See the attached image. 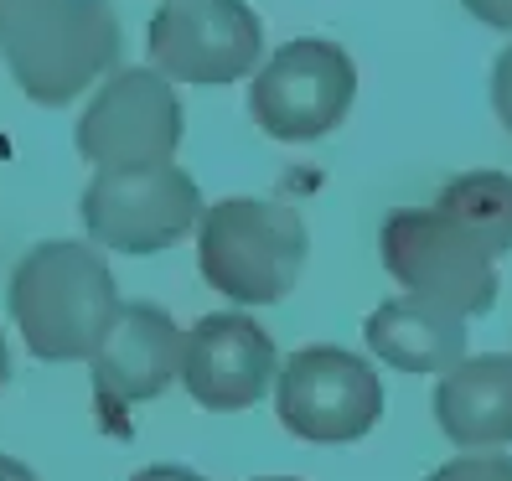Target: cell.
Returning <instances> with one entry per match:
<instances>
[{"label": "cell", "mask_w": 512, "mask_h": 481, "mask_svg": "<svg viewBox=\"0 0 512 481\" xmlns=\"http://www.w3.org/2000/svg\"><path fill=\"white\" fill-rule=\"evenodd\" d=\"M306 223L285 202L223 197L197 218V269L238 306H275L306 269Z\"/></svg>", "instance_id": "2"}, {"label": "cell", "mask_w": 512, "mask_h": 481, "mask_svg": "<svg viewBox=\"0 0 512 481\" xmlns=\"http://www.w3.org/2000/svg\"><path fill=\"white\" fill-rule=\"evenodd\" d=\"M363 342L399 373H445L466 357V316L419 295H394L363 321Z\"/></svg>", "instance_id": "13"}, {"label": "cell", "mask_w": 512, "mask_h": 481, "mask_svg": "<svg viewBox=\"0 0 512 481\" xmlns=\"http://www.w3.org/2000/svg\"><path fill=\"white\" fill-rule=\"evenodd\" d=\"M383 269L409 295L456 316H481L497 306V259L435 207H399L378 233Z\"/></svg>", "instance_id": "3"}, {"label": "cell", "mask_w": 512, "mask_h": 481, "mask_svg": "<svg viewBox=\"0 0 512 481\" xmlns=\"http://www.w3.org/2000/svg\"><path fill=\"white\" fill-rule=\"evenodd\" d=\"M187 130V109L171 78L156 68H119L99 83L94 104L78 119V156L104 166H150L171 161Z\"/></svg>", "instance_id": "9"}, {"label": "cell", "mask_w": 512, "mask_h": 481, "mask_svg": "<svg viewBox=\"0 0 512 481\" xmlns=\"http://www.w3.org/2000/svg\"><path fill=\"white\" fill-rule=\"evenodd\" d=\"M435 213L466 228L492 259L512 254V176L507 171H466L445 182L435 197Z\"/></svg>", "instance_id": "14"}, {"label": "cell", "mask_w": 512, "mask_h": 481, "mask_svg": "<svg viewBox=\"0 0 512 481\" xmlns=\"http://www.w3.org/2000/svg\"><path fill=\"white\" fill-rule=\"evenodd\" d=\"M11 321L42 363H88L119 306L114 275L94 244H37L11 275Z\"/></svg>", "instance_id": "1"}, {"label": "cell", "mask_w": 512, "mask_h": 481, "mask_svg": "<svg viewBox=\"0 0 512 481\" xmlns=\"http://www.w3.org/2000/svg\"><path fill=\"white\" fill-rule=\"evenodd\" d=\"M275 409L290 435L347 445L383 419V378L347 347H300L275 373Z\"/></svg>", "instance_id": "6"}, {"label": "cell", "mask_w": 512, "mask_h": 481, "mask_svg": "<svg viewBox=\"0 0 512 481\" xmlns=\"http://www.w3.org/2000/svg\"><path fill=\"white\" fill-rule=\"evenodd\" d=\"M26 99L47 109L73 104L119 63V16L109 0H57L21 42L0 47Z\"/></svg>", "instance_id": "5"}, {"label": "cell", "mask_w": 512, "mask_h": 481, "mask_svg": "<svg viewBox=\"0 0 512 481\" xmlns=\"http://www.w3.org/2000/svg\"><path fill=\"white\" fill-rule=\"evenodd\" d=\"M145 47L161 78L223 88L259 63L264 26L244 0H166L150 16Z\"/></svg>", "instance_id": "8"}, {"label": "cell", "mask_w": 512, "mask_h": 481, "mask_svg": "<svg viewBox=\"0 0 512 481\" xmlns=\"http://www.w3.org/2000/svg\"><path fill=\"white\" fill-rule=\"evenodd\" d=\"M492 109L502 119V130L512 135V42L497 52V63H492Z\"/></svg>", "instance_id": "17"}, {"label": "cell", "mask_w": 512, "mask_h": 481, "mask_svg": "<svg viewBox=\"0 0 512 481\" xmlns=\"http://www.w3.org/2000/svg\"><path fill=\"white\" fill-rule=\"evenodd\" d=\"M461 6H466L481 26H497V32H512V0H461Z\"/></svg>", "instance_id": "18"}, {"label": "cell", "mask_w": 512, "mask_h": 481, "mask_svg": "<svg viewBox=\"0 0 512 481\" xmlns=\"http://www.w3.org/2000/svg\"><path fill=\"white\" fill-rule=\"evenodd\" d=\"M197 218H202V192L171 161L104 166L83 187V228L99 249L161 254L182 233H192Z\"/></svg>", "instance_id": "4"}, {"label": "cell", "mask_w": 512, "mask_h": 481, "mask_svg": "<svg viewBox=\"0 0 512 481\" xmlns=\"http://www.w3.org/2000/svg\"><path fill=\"white\" fill-rule=\"evenodd\" d=\"M52 6H57V0H0V47L21 42Z\"/></svg>", "instance_id": "16"}, {"label": "cell", "mask_w": 512, "mask_h": 481, "mask_svg": "<svg viewBox=\"0 0 512 481\" xmlns=\"http://www.w3.org/2000/svg\"><path fill=\"white\" fill-rule=\"evenodd\" d=\"M275 373H280V357L264 326L244 311H218V316H202L187 332L176 378L187 383V394L202 409L238 414L269 394Z\"/></svg>", "instance_id": "11"}, {"label": "cell", "mask_w": 512, "mask_h": 481, "mask_svg": "<svg viewBox=\"0 0 512 481\" xmlns=\"http://www.w3.org/2000/svg\"><path fill=\"white\" fill-rule=\"evenodd\" d=\"M0 481H37V476L26 471L21 461H11V456H0Z\"/></svg>", "instance_id": "20"}, {"label": "cell", "mask_w": 512, "mask_h": 481, "mask_svg": "<svg viewBox=\"0 0 512 481\" xmlns=\"http://www.w3.org/2000/svg\"><path fill=\"white\" fill-rule=\"evenodd\" d=\"M435 419L450 445L461 450H497L512 440V357H461L440 373Z\"/></svg>", "instance_id": "12"}, {"label": "cell", "mask_w": 512, "mask_h": 481, "mask_svg": "<svg viewBox=\"0 0 512 481\" xmlns=\"http://www.w3.org/2000/svg\"><path fill=\"white\" fill-rule=\"evenodd\" d=\"M130 481H207V476H197V471H187V466H145V471H135Z\"/></svg>", "instance_id": "19"}, {"label": "cell", "mask_w": 512, "mask_h": 481, "mask_svg": "<svg viewBox=\"0 0 512 481\" xmlns=\"http://www.w3.org/2000/svg\"><path fill=\"white\" fill-rule=\"evenodd\" d=\"M11 378V347H6V332H0V388Z\"/></svg>", "instance_id": "21"}, {"label": "cell", "mask_w": 512, "mask_h": 481, "mask_svg": "<svg viewBox=\"0 0 512 481\" xmlns=\"http://www.w3.org/2000/svg\"><path fill=\"white\" fill-rule=\"evenodd\" d=\"M254 481H300V476H254Z\"/></svg>", "instance_id": "22"}, {"label": "cell", "mask_w": 512, "mask_h": 481, "mask_svg": "<svg viewBox=\"0 0 512 481\" xmlns=\"http://www.w3.org/2000/svg\"><path fill=\"white\" fill-rule=\"evenodd\" d=\"M182 332L176 321L161 311V306H114L109 326L99 347L88 352V368H94V399H99V414L119 430V414L130 404H145L166 394L182 373Z\"/></svg>", "instance_id": "10"}, {"label": "cell", "mask_w": 512, "mask_h": 481, "mask_svg": "<svg viewBox=\"0 0 512 481\" xmlns=\"http://www.w3.org/2000/svg\"><path fill=\"white\" fill-rule=\"evenodd\" d=\"M352 99H357V68L326 37L285 42L249 83L254 125L275 140H321L347 119Z\"/></svg>", "instance_id": "7"}, {"label": "cell", "mask_w": 512, "mask_h": 481, "mask_svg": "<svg viewBox=\"0 0 512 481\" xmlns=\"http://www.w3.org/2000/svg\"><path fill=\"white\" fill-rule=\"evenodd\" d=\"M425 481H512V456H456Z\"/></svg>", "instance_id": "15"}]
</instances>
